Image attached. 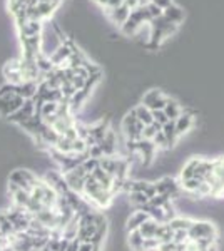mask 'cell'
Wrapping results in <instances>:
<instances>
[{
	"label": "cell",
	"instance_id": "cell-18",
	"mask_svg": "<svg viewBox=\"0 0 224 251\" xmlns=\"http://www.w3.org/2000/svg\"><path fill=\"white\" fill-rule=\"evenodd\" d=\"M193 221L194 220H189V218H179V216H176L174 220H171L168 225L171 226V228H173L174 233H176V231H189Z\"/></svg>",
	"mask_w": 224,
	"mask_h": 251
},
{
	"label": "cell",
	"instance_id": "cell-22",
	"mask_svg": "<svg viewBox=\"0 0 224 251\" xmlns=\"http://www.w3.org/2000/svg\"><path fill=\"white\" fill-rule=\"evenodd\" d=\"M161 126L156 124V123H152V124H149V126H144V132H142V139H148V141H152L154 137H156V134L159 131H161Z\"/></svg>",
	"mask_w": 224,
	"mask_h": 251
},
{
	"label": "cell",
	"instance_id": "cell-4",
	"mask_svg": "<svg viewBox=\"0 0 224 251\" xmlns=\"http://www.w3.org/2000/svg\"><path fill=\"white\" fill-rule=\"evenodd\" d=\"M169 97L164 94L159 89H149V91L144 92L141 99V104H144L146 107H149L150 111H162L168 104Z\"/></svg>",
	"mask_w": 224,
	"mask_h": 251
},
{
	"label": "cell",
	"instance_id": "cell-12",
	"mask_svg": "<svg viewBox=\"0 0 224 251\" xmlns=\"http://www.w3.org/2000/svg\"><path fill=\"white\" fill-rule=\"evenodd\" d=\"M199 159L201 157H191L187 163L182 166V171L179 179H191V177H198V168H199Z\"/></svg>",
	"mask_w": 224,
	"mask_h": 251
},
{
	"label": "cell",
	"instance_id": "cell-25",
	"mask_svg": "<svg viewBox=\"0 0 224 251\" xmlns=\"http://www.w3.org/2000/svg\"><path fill=\"white\" fill-rule=\"evenodd\" d=\"M152 117H154V123L159 124L162 127L164 124H168L169 123V117L166 116V112L164 111H152Z\"/></svg>",
	"mask_w": 224,
	"mask_h": 251
},
{
	"label": "cell",
	"instance_id": "cell-19",
	"mask_svg": "<svg viewBox=\"0 0 224 251\" xmlns=\"http://www.w3.org/2000/svg\"><path fill=\"white\" fill-rule=\"evenodd\" d=\"M157 228H159V223L157 221H154V220H148L144 223V225L139 228V231L142 236L148 240V238H156V231H157Z\"/></svg>",
	"mask_w": 224,
	"mask_h": 251
},
{
	"label": "cell",
	"instance_id": "cell-6",
	"mask_svg": "<svg viewBox=\"0 0 224 251\" xmlns=\"http://www.w3.org/2000/svg\"><path fill=\"white\" fill-rule=\"evenodd\" d=\"M156 186V193L157 194H164V196H169L171 200H176L179 196V191H181V188H179V181H176L174 177H161L159 181L154 183Z\"/></svg>",
	"mask_w": 224,
	"mask_h": 251
},
{
	"label": "cell",
	"instance_id": "cell-26",
	"mask_svg": "<svg viewBox=\"0 0 224 251\" xmlns=\"http://www.w3.org/2000/svg\"><path fill=\"white\" fill-rule=\"evenodd\" d=\"M177 243L169 241V243H161V246L157 248V251H177Z\"/></svg>",
	"mask_w": 224,
	"mask_h": 251
},
{
	"label": "cell",
	"instance_id": "cell-21",
	"mask_svg": "<svg viewBox=\"0 0 224 251\" xmlns=\"http://www.w3.org/2000/svg\"><path fill=\"white\" fill-rule=\"evenodd\" d=\"M94 3H97V5L102 9L105 14H107L109 10L116 9V7H119L124 3V0H94Z\"/></svg>",
	"mask_w": 224,
	"mask_h": 251
},
{
	"label": "cell",
	"instance_id": "cell-10",
	"mask_svg": "<svg viewBox=\"0 0 224 251\" xmlns=\"http://www.w3.org/2000/svg\"><path fill=\"white\" fill-rule=\"evenodd\" d=\"M102 148V152L104 156H116V151H117V137H116V132L112 129H109L107 134L104 136V139L100 143H97Z\"/></svg>",
	"mask_w": 224,
	"mask_h": 251
},
{
	"label": "cell",
	"instance_id": "cell-5",
	"mask_svg": "<svg viewBox=\"0 0 224 251\" xmlns=\"http://www.w3.org/2000/svg\"><path fill=\"white\" fill-rule=\"evenodd\" d=\"M189 238L201 240V238H218V229L211 221H193L189 228Z\"/></svg>",
	"mask_w": 224,
	"mask_h": 251
},
{
	"label": "cell",
	"instance_id": "cell-1",
	"mask_svg": "<svg viewBox=\"0 0 224 251\" xmlns=\"http://www.w3.org/2000/svg\"><path fill=\"white\" fill-rule=\"evenodd\" d=\"M27 99H24L22 96L17 94V86L5 82L0 87V117L9 119L12 114L22 109Z\"/></svg>",
	"mask_w": 224,
	"mask_h": 251
},
{
	"label": "cell",
	"instance_id": "cell-27",
	"mask_svg": "<svg viewBox=\"0 0 224 251\" xmlns=\"http://www.w3.org/2000/svg\"><path fill=\"white\" fill-rule=\"evenodd\" d=\"M79 246H80V241L75 238V240L69 241V246H67L66 251H79Z\"/></svg>",
	"mask_w": 224,
	"mask_h": 251
},
{
	"label": "cell",
	"instance_id": "cell-11",
	"mask_svg": "<svg viewBox=\"0 0 224 251\" xmlns=\"http://www.w3.org/2000/svg\"><path fill=\"white\" fill-rule=\"evenodd\" d=\"M150 220V216L148 213L144 211H139V209H136L134 213H131V216H129L127 220V226H125V229H127V233L131 231H136V229H139L142 225H144L146 221Z\"/></svg>",
	"mask_w": 224,
	"mask_h": 251
},
{
	"label": "cell",
	"instance_id": "cell-9",
	"mask_svg": "<svg viewBox=\"0 0 224 251\" xmlns=\"http://www.w3.org/2000/svg\"><path fill=\"white\" fill-rule=\"evenodd\" d=\"M162 15H164L168 20H171L173 24H176L177 27L184 22V17H186L184 10H182L181 7H179L177 3H174V2H171L168 7H164V9H162Z\"/></svg>",
	"mask_w": 224,
	"mask_h": 251
},
{
	"label": "cell",
	"instance_id": "cell-3",
	"mask_svg": "<svg viewBox=\"0 0 224 251\" xmlns=\"http://www.w3.org/2000/svg\"><path fill=\"white\" fill-rule=\"evenodd\" d=\"M122 131L127 141H139L142 139V132H144V124L139 123V119L134 114V111L131 109V112L124 116L122 119Z\"/></svg>",
	"mask_w": 224,
	"mask_h": 251
},
{
	"label": "cell",
	"instance_id": "cell-2",
	"mask_svg": "<svg viewBox=\"0 0 224 251\" xmlns=\"http://www.w3.org/2000/svg\"><path fill=\"white\" fill-rule=\"evenodd\" d=\"M179 27L176 24H173L171 20H168L164 15L157 19L150 20V44L149 47H161L169 37H173L177 32Z\"/></svg>",
	"mask_w": 224,
	"mask_h": 251
},
{
	"label": "cell",
	"instance_id": "cell-23",
	"mask_svg": "<svg viewBox=\"0 0 224 251\" xmlns=\"http://www.w3.org/2000/svg\"><path fill=\"white\" fill-rule=\"evenodd\" d=\"M152 143L156 144V148H157V151H161V149H171L169 148V143H168V139H166V136H164V132H162V129L157 132L156 137L152 139Z\"/></svg>",
	"mask_w": 224,
	"mask_h": 251
},
{
	"label": "cell",
	"instance_id": "cell-14",
	"mask_svg": "<svg viewBox=\"0 0 224 251\" xmlns=\"http://www.w3.org/2000/svg\"><path fill=\"white\" fill-rule=\"evenodd\" d=\"M134 114L136 117L139 119V123H142L144 126H149L154 123V117H152V111H150L149 107H146L144 104H139V106H136L132 109Z\"/></svg>",
	"mask_w": 224,
	"mask_h": 251
},
{
	"label": "cell",
	"instance_id": "cell-8",
	"mask_svg": "<svg viewBox=\"0 0 224 251\" xmlns=\"http://www.w3.org/2000/svg\"><path fill=\"white\" fill-rule=\"evenodd\" d=\"M131 9H129L125 3H122V5H119V7H116V9H112V10H109L107 14V17H109V20H111L112 24H116L117 27H121L124 25L125 22H127V19H129V15H131Z\"/></svg>",
	"mask_w": 224,
	"mask_h": 251
},
{
	"label": "cell",
	"instance_id": "cell-16",
	"mask_svg": "<svg viewBox=\"0 0 224 251\" xmlns=\"http://www.w3.org/2000/svg\"><path fill=\"white\" fill-rule=\"evenodd\" d=\"M162 132H164L166 139H168L169 148L176 146V143L179 141V136H177V132H176V124H174V121H169L168 124L162 126Z\"/></svg>",
	"mask_w": 224,
	"mask_h": 251
},
{
	"label": "cell",
	"instance_id": "cell-13",
	"mask_svg": "<svg viewBox=\"0 0 224 251\" xmlns=\"http://www.w3.org/2000/svg\"><path fill=\"white\" fill-rule=\"evenodd\" d=\"M162 111L166 112V116L169 117V121H176L177 117L181 116L182 112H184V107H182L176 99H173V97H169L168 104H166V107L162 109Z\"/></svg>",
	"mask_w": 224,
	"mask_h": 251
},
{
	"label": "cell",
	"instance_id": "cell-20",
	"mask_svg": "<svg viewBox=\"0 0 224 251\" xmlns=\"http://www.w3.org/2000/svg\"><path fill=\"white\" fill-rule=\"evenodd\" d=\"M129 203H131L136 209H139L141 206L149 203V198L146 196L144 193H129Z\"/></svg>",
	"mask_w": 224,
	"mask_h": 251
},
{
	"label": "cell",
	"instance_id": "cell-7",
	"mask_svg": "<svg viewBox=\"0 0 224 251\" xmlns=\"http://www.w3.org/2000/svg\"><path fill=\"white\" fill-rule=\"evenodd\" d=\"M174 124H176L177 136L182 137L194 127V124H196V116H194V112L186 111V109H184V112H182V114L179 116L176 121H174Z\"/></svg>",
	"mask_w": 224,
	"mask_h": 251
},
{
	"label": "cell",
	"instance_id": "cell-15",
	"mask_svg": "<svg viewBox=\"0 0 224 251\" xmlns=\"http://www.w3.org/2000/svg\"><path fill=\"white\" fill-rule=\"evenodd\" d=\"M144 241H146V238L142 236L139 229L131 231L127 236V245L132 251H144Z\"/></svg>",
	"mask_w": 224,
	"mask_h": 251
},
{
	"label": "cell",
	"instance_id": "cell-17",
	"mask_svg": "<svg viewBox=\"0 0 224 251\" xmlns=\"http://www.w3.org/2000/svg\"><path fill=\"white\" fill-rule=\"evenodd\" d=\"M156 238L161 243L174 241V231H173V228H171L168 223H162V225H159V228H157V231H156Z\"/></svg>",
	"mask_w": 224,
	"mask_h": 251
},
{
	"label": "cell",
	"instance_id": "cell-24",
	"mask_svg": "<svg viewBox=\"0 0 224 251\" xmlns=\"http://www.w3.org/2000/svg\"><path fill=\"white\" fill-rule=\"evenodd\" d=\"M82 168L89 174H92L97 168H99V159H94V157H87V159H85L84 163H82Z\"/></svg>",
	"mask_w": 224,
	"mask_h": 251
}]
</instances>
